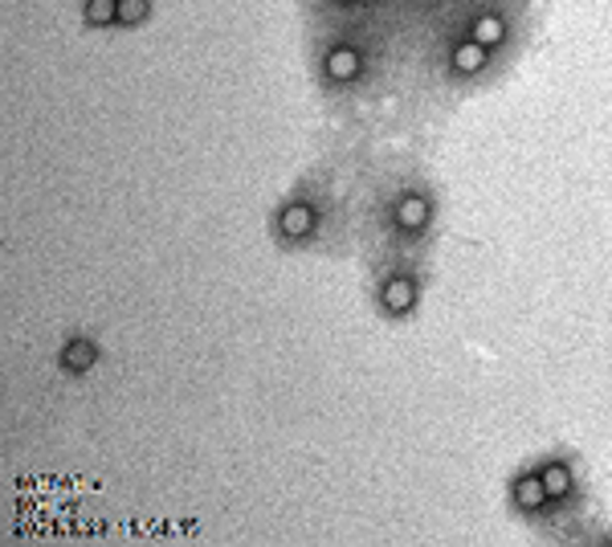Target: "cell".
<instances>
[{"mask_svg":"<svg viewBox=\"0 0 612 547\" xmlns=\"http://www.w3.org/2000/svg\"><path fill=\"white\" fill-rule=\"evenodd\" d=\"M413 298H416L413 282L397 278V282H388V286H384V307H388V311H409V307H413Z\"/></svg>","mask_w":612,"mask_h":547,"instance_id":"cell-3","label":"cell"},{"mask_svg":"<svg viewBox=\"0 0 612 547\" xmlns=\"http://www.w3.org/2000/svg\"><path fill=\"white\" fill-rule=\"evenodd\" d=\"M110 16H115V4H110V0H94V4H91V21H94V25H107Z\"/></svg>","mask_w":612,"mask_h":547,"instance_id":"cell-11","label":"cell"},{"mask_svg":"<svg viewBox=\"0 0 612 547\" xmlns=\"http://www.w3.org/2000/svg\"><path fill=\"white\" fill-rule=\"evenodd\" d=\"M310 225H315V213L306 209V204H291L286 213H282V229L291 237H303V234H310Z\"/></svg>","mask_w":612,"mask_h":547,"instance_id":"cell-5","label":"cell"},{"mask_svg":"<svg viewBox=\"0 0 612 547\" xmlns=\"http://www.w3.org/2000/svg\"><path fill=\"white\" fill-rule=\"evenodd\" d=\"M91 360H94V347L86 344V340H74V344L66 347V368H91Z\"/></svg>","mask_w":612,"mask_h":547,"instance_id":"cell-8","label":"cell"},{"mask_svg":"<svg viewBox=\"0 0 612 547\" xmlns=\"http://www.w3.org/2000/svg\"><path fill=\"white\" fill-rule=\"evenodd\" d=\"M355 70H360V53H355V49L339 46L327 53V74H331V79H339V82L355 79Z\"/></svg>","mask_w":612,"mask_h":547,"instance_id":"cell-1","label":"cell"},{"mask_svg":"<svg viewBox=\"0 0 612 547\" xmlns=\"http://www.w3.org/2000/svg\"><path fill=\"white\" fill-rule=\"evenodd\" d=\"M397 221H400V229H421V225L428 221V204L421 201V197H409V201H400Z\"/></svg>","mask_w":612,"mask_h":547,"instance_id":"cell-4","label":"cell"},{"mask_svg":"<svg viewBox=\"0 0 612 547\" xmlns=\"http://www.w3.org/2000/svg\"><path fill=\"white\" fill-rule=\"evenodd\" d=\"M506 37V25L498 21V16H478L474 21V41H482V46H498Z\"/></svg>","mask_w":612,"mask_h":547,"instance_id":"cell-6","label":"cell"},{"mask_svg":"<svg viewBox=\"0 0 612 547\" xmlns=\"http://www.w3.org/2000/svg\"><path fill=\"white\" fill-rule=\"evenodd\" d=\"M543 486H548V495H567L572 478H567L564 466H548V469H543Z\"/></svg>","mask_w":612,"mask_h":547,"instance_id":"cell-9","label":"cell"},{"mask_svg":"<svg viewBox=\"0 0 612 547\" xmlns=\"http://www.w3.org/2000/svg\"><path fill=\"white\" fill-rule=\"evenodd\" d=\"M143 13H148V4H143V0H122V4H119V21H127V25H131V21H139Z\"/></svg>","mask_w":612,"mask_h":547,"instance_id":"cell-10","label":"cell"},{"mask_svg":"<svg viewBox=\"0 0 612 547\" xmlns=\"http://www.w3.org/2000/svg\"><path fill=\"white\" fill-rule=\"evenodd\" d=\"M515 499H519V507H539V502L548 499V486H543V478H519L515 483Z\"/></svg>","mask_w":612,"mask_h":547,"instance_id":"cell-7","label":"cell"},{"mask_svg":"<svg viewBox=\"0 0 612 547\" xmlns=\"http://www.w3.org/2000/svg\"><path fill=\"white\" fill-rule=\"evenodd\" d=\"M454 66H458V70H466V74H474V70H482V66H486V46L470 37L466 46L454 49Z\"/></svg>","mask_w":612,"mask_h":547,"instance_id":"cell-2","label":"cell"}]
</instances>
